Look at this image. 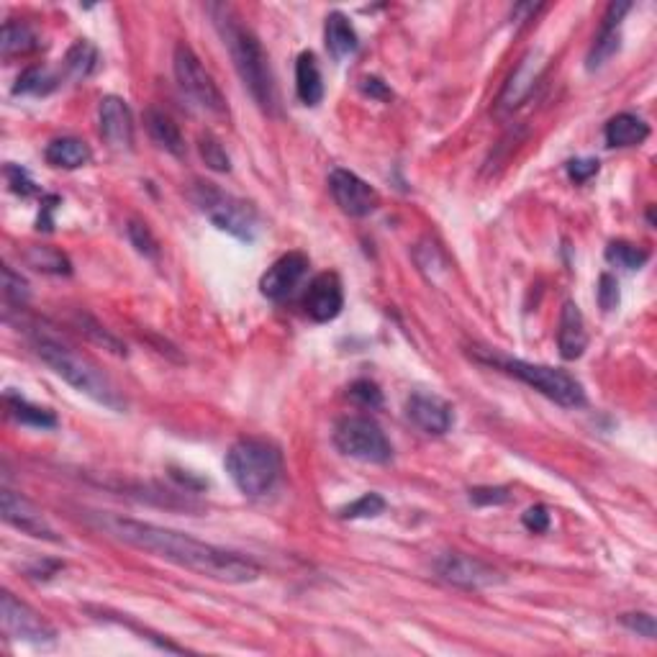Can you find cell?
Returning <instances> with one entry per match:
<instances>
[{
  "mask_svg": "<svg viewBox=\"0 0 657 657\" xmlns=\"http://www.w3.org/2000/svg\"><path fill=\"white\" fill-rule=\"evenodd\" d=\"M98 524L126 545L190 570V573L211 578V581L252 583L260 575V565L255 560H249L239 552L224 550V547L208 545V542L175 532V529L157 527L149 521L121 519V516H98Z\"/></svg>",
  "mask_w": 657,
  "mask_h": 657,
  "instance_id": "obj_1",
  "label": "cell"
},
{
  "mask_svg": "<svg viewBox=\"0 0 657 657\" xmlns=\"http://www.w3.org/2000/svg\"><path fill=\"white\" fill-rule=\"evenodd\" d=\"M211 13H214L216 29L221 31V39H224L226 49H229L234 70H237L239 80H242V85L247 88V93L252 95V101H255L267 116H278V85H275L270 60H267L260 39H257L247 26L239 24L226 6H214Z\"/></svg>",
  "mask_w": 657,
  "mask_h": 657,
  "instance_id": "obj_2",
  "label": "cell"
},
{
  "mask_svg": "<svg viewBox=\"0 0 657 657\" xmlns=\"http://www.w3.org/2000/svg\"><path fill=\"white\" fill-rule=\"evenodd\" d=\"M31 344H34V352L39 355V360L47 367H52L54 373L60 375L62 380H67L75 391L85 393V396L106 406V409L124 411L126 401L116 391V385L111 383V378L90 357L80 355L72 347L62 344L60 339L47 337V334H36Z\"/></svg>",
  "mask_w": 657,
  "mask_h": 657,
  "instance_id": "obj_3",
  "label": "cell"
},
{
  "mask_svg": "<svg viewBox=\"0 0 657 657\" xmlns=\"http://www.w3.org/2000/svg\"><path fill=\"white\" fill-rule=\"evenodd\" d=\"M226 473L249 498H260L280 478V452L265 439H239L226 452Z\"/></svg>",
  "mask_w": 657,
  "mask_h": 657,
  "instance_id": "obj_4",
  "label": "cell"
},
{
  "mask_svg": "<svg viewBox=\"0 0 657 657\" xmlns=\"http://www.w3.org/2000/svg\"><path fill=\"white\" fill-rule=\"evenodd\" d=\"M190 196H193L196 206L201 208V214H206V219L216 229L226 231V234L242 239V242H252L255 239L257 214L247 201L231 196V193H224L214 183H196Z\"/></svg>",
  "mask_w": 657,
  "mask_h": 657,
  "instance_id": "obj_5",
  "label": "cell"
},
{
  "mask_svg": "<svg viewBox=\"0 0 657 657\" xmlns=\"http://www.w3.org/2000/svg\"><path fill=\"white\" fill-rule=\"evenodd\" d=\"M491 365H498L509 375L519 378L521 383H527L529 388H534V391L542 393L545 398L555 401L557 406L578 409V406L586 403L583 385L578 383L573 375L565 373V370H557V367L547 365H532V362L524 360H506V357H491Z\"/></svg>",
  "mask_w": 657,
  "mask_h": 657,
  "instance_id": "obj_6",
  "label": "cell"
},
{
  "mask_svg": "<svg viewBox=\"0 0 657 657\" xmlns=\"http://www.w3.org/2000/svg\"><path fill=\"white\" fill-rule=\"evenodd\" d=\"M334 444L342 455L360 462L385 465L393 457V447L380 429V424L370 416H344L334 427Z\"/></svg>",
  "mask_w": 657,
  "mask_h": 657,
  "instance_id": "obj_7",
  "label": "cell"
},
{
  "mask_svg": "<svg viewBox=\"0 0 657 657\" xmlns=\"http://www.w3.org/2000/svg\"><path fill=\"white\" fill-rule=\"evenodd\" d=\"M172 67H175V77H178V85L190 101L196 103L198 108L208 113H216V116H224L226 113V101L221 95L219 85L214 83L211 72L203 67V62L198 60V54L188 47V44H178L175 47V57H172Z\"/></svg>",
  "mask_w": 657,
  "mask_h": 657,
  "instance_id": "obj_8",
  "label": "cell"
},
{
  "mask_svg": "<svg viewBox=\"0 0 657 657\" xmlns=\"http://www.w3.org/2000/svg\"><path fill=\"white\" fill-rule=\"evenodd\" d=\"M0 622L13 640L31 642V645H52L54 642V629L49 627L47 619L8 591L0 598Z\"/></svg>",
  "mask_w": 657,
  "mask_h": 657,
  "instance_id": "obj_9",
  "label": "cell"
},
{
  "mask_svg": "<svg viewBox=\"0 0 657 657\" xmlns=\"http://www.w3.org/2000/svg\"><path fill=\"white\" fill-rule=\"evenodd\" d=\"M437 573L442 575L444 581L452 583L465 591H480V588H491L504 583L501 573L491 568L488 563L478 560V557L460 555V552H450L437 560Z\"/></svg>",
  "mask_w": 657,
  "mask_h": 657,
  "instance_id": "obj_10",
  "label": "cell"
},
{
  "mask_svg": "<svg viewBox=\"0 0 657 657\" xmlns=\"http://www.w3.org/2000/svg\"><path fill=\"white\" fill-rule=\"evenodd\" d=\"M329 190H332V198L339 208H342L347 216H355V219H362V216H370L378 208L380 198L375 193V188L365 183L360 175L350 170H337L329 175Z\"/></svg>",
  "mask_w": 657,
  "mask_h": 657,
  "instance_id": "obj_11",
  "label": "cell"
},
{
  "mask_svg": "<svg viewBox=\"0 0 657 657\" xmlns=\"http://www.w3.org/2000/svg\"><path fill=\"white\" fill-rule=\"evenodd\" d=\"M0 511H3V519L11 527H16L18 532L29 534L34 539H44V542H60V534L54 532L47 516L36 509L29 498L21 496V493L3 488V493H0Z\"/></svg>",
  "mask_w": 657,
  "mask_h": 657,
  "instance_id": "obj_12",
  "label": "cell"
},
{
  "mask_svg": "<svg viewBox=\"0 0 657 657\" xmlns=\"http://www.w3.org/2000/svg\"><path fill=\"white\" fill-rule=\"evenodd\" d=\"M303 308L319 324L334 321L344 308V288L337 273H321L311 280L306 296H303Z\"/></svg>",
  "mask_w": 657,
  "mask_h": 657,
  "instance_id": "obj_13",
  "label": "cell"
},
{
  "mask_svg": "<svg viewBox=\"0 0 657 657\" xmlns=\"http://www.w3.org/2000/svg\"><path fill=\"white\" fill-rule=\"evenodd\" d=\"M98 124H101L103 142L111 149L129 152L134 147V119H131L126 101H121L116 95L103 98L101 108H98Z\"/></svg>",
  "mask_w": 657,
  "mask_h": 657,
  "instance_id": "obj_14",
  "label": "cell"
},
{
  "mask_svg": "<svg viewBox=\"0 0 657 657\" xmlns=\"http://www.w3.org/2000/svg\"><path fill=\"white\" fill-rule=\"evenodd\" d=\"M308 270V257L303 252H288L273 265L267 267V273L260 280L262 296L270 301H283L285 296H291L293 288L303 280Z\"/></svg>",
  "mask_w": 657,
  "mask_h": 657,
  "instance_id": "obj_15",
  "label": "cell"
},
{
  "mask_svg": "<svg viewBox=\"0 0 657 657\" xmlns=\"http://www.w3.org/2000/svg\"><path fill=\"white\" fill-rule=\"evenodd\" d=\"M406 416L421 432L434 434V437H442V434L450 432L452 421H455L452 419V409L442 398L424 396V393H414L406 401Z\"/></svg>",
  "mask_w": 657,
  "mask_h": 657,
  "instance_id": "obj_16",
  "label": "cell"
},
{
  "mask_svg": "<svg viewBox=\"0 0 657 657\" xmlns=\"http://www.w3.org/2000/svg\"><path fill=\"white\" fill-rule=\"evenodd\" d=\"M629 3H611L606 8L604 24H601V31L596 34L591 44V52H588V70H598L601 65L614 57L619 52V44H622V34H619V26H622V18L629 13Z\"/></svg>",
  "mask_w": 657,
  "mask_h": 657,
  "instance_id": "obj_17",
  "label": "cell"
},
{
  "mask_svg": "<svg viewBox=\"0 0 657 657\" xmlns=\"http://www.w3.org/2000/svg\"><path fill=\"white\" fill-rule=\"evenodd\" d=\"M588 347V332L586 319H583L581 308L568 301L560 311V326H557V350L563 360H578Z\"/></svg>",
  "mask_w": 657,
  "mask_h": 657,
  "instance_id": "obj_18",
  "label": "cell"
},
{
  "mask_svg": "<svg viewBox=\"0 0 657 657\" xmlns=\"http://www.w3.org/2000/svg\"><path fill=\"white\" fill-rule=\"evenodd\" d=\"M539 70H542L539 54H527V57L519 62V67H516L509 83H506L504 93L498 98V108H501V111H514V108H519L521 103L527 101L529 93H532L534 85H537Z\"/></svg>",
  "mask_w": 657,
  "mask_h": 657,
  "instance_id": "obj_19",
  "label": "cell"
},
{
  "mask_svg": "<svg viewBox=\"0 0 657 657\" xmlns=\"http://www.w3.org/2000/svg\"><path fill=\"white\" fill-rule=\"evenodd\" d=\"M144 124H147L149 137H152V142L157 144V147L165 149V152L172 154V157L183 160L185 139L183 134H180L178 124L172 121L170 113L160 111V108H149V111L144 113Z\"/></svg>",
  "mask_w": 657,
  "mask_h": 657,
  "instance_id": "obj_20",
  "label": "cell"
},
{
  "mask_svg": "<svg viewBox=\"0 0 657 657\" xmlns=\"http://www.w3.org/2000/svg\"><path fill=\"white\" fill-rule=\"evenodd\" d=\"M606 144L614 149L640 147L650 137V126L637 116V113H616L614 119L606 124Z\"/></svg>",
  "mask_w": 657,
  "mask_h": 657,
  "instance_id": "obj_21",
  "label": "cell"
},
{
  "mask_svg": "<svg viewBox=\"0 0 657 657\" xmlns=\"http://www.w3.org/2000/svg\"><path fill=\"white\" fill-rule=\"evenodd\" d=\"M44 160L52 167H60V170H77V167H85L93 160V152H90V147L83 139L60 137L47 144Z\"/></svg>",
  "mask_w": 657,
  "mask_h": 657,
  "instance_id": "obj_22",
  "label": "cell"
},
{
  "mask_svg": "<svg viewBox=\"0 0 657 657\" xmlns=\"http://www.w3.org/2000/svg\"><path fill=\"white\" fill-rule=\"evenodd\" d=\"M296 93L303 106H319L324 98V80H321L319 62L314 52H301L296 60Z\"/></svg>",
  "mask_w": 657,
  "mask_h": 657,
  "instance_id": "obj_23",
  "label": "cell"
},
{
  "mask_svg": "<svg viewBox=\"0 0 657 657\" xmlns=\"http://www.w3.org/2000/svg\"><path fill=\"white\" fill-rule=\"evenodd\" d=\"M324 36H326V49L332 52L334 60H344V57L355 54L357 44H360L355 26L350 24V18L344 16V13H329Z\"/></svg>",
  "mask_w": 657,
  "mask_h": 657,
  "instance_id": "obj_24",
  "label": "cell"
},
{
  "mask_svg": "<svg viewBox=\"0 0 657 657\" xmlns=\"http://www.w3.org/2000/svg\"><path fill=\"white\" fill-rule=\"evenodd\" d=\"M39 49V36L34 29L21 21H6L3 26V39H0V54L3 60H13V57H24Z\"/></svg>",
  "mask_w": 657,
  "mask_h": 657,
  "instance_id": "obj_25",
  "label": "cell"
},
{
  "mask_svg": "<svg viewBox=\"0 0 657 657\" xmlns=\"http://www.w3.org/2000/svg\"><path fill=\"white\" fill-rule=\"evenodd\" d=\"M6 406L8 414L18 421V424H24V427H34V429H54L57 427V416L52 414L49 409H42V406H34L26 398H18L13 393L6 396Z\"/></svg>",
  "mask_w": 657,
  "mask_h": 657,
  "instance_id": "obj_26",
  "label": "cell"
},
{
  "mask_svg": "<svg viewBox=\"0 0 657 657\" xmlns=\"http://www.w3.org/2000/svg\"><path fill=\"white\" fill-rule=\"evenodd\" d=\"M60 85V80L47 70V67H29V70L21 72L18 77L16 88L13 93L16 95H49L54 88Z\"/></svg>",
  "mask_w": 657,
  "mask_h": 657,
  "instance_id": "obj_27",
  "label": "cell"
},
{
  "mask_svg": "<svg viewBox=\"0 0 657 657\" xmlns=\"http://www.w3.org/2000/svg\"><path fill=\"white\" fill-rule=\"evenodd\" d=\"M26 262H29L34 270H42V273H49V275H70L72 273L70 260H67L62 252H57V249H52V247H31L29 252H26Z\"/></svg>",
  "mask_w": 657,
  "mask_h": 657,
  "instance_id": "obj_28",
  "label": "cell"
},
{
  "mask_svg": "<svg viewBox=\"0 0 657 657\" xmlns=\"http://www.w3.org/2000/svg\"><path fill=\"white\" fill-rule=\"evenodd\" d=\"M606 260H609L611 265L632 273V270H640V267L650 260V252H645V249L637 247V244L611 242L609 247H606Z\"/></svg>",
  "mask_w": 657,
  "mask_h": 657,
  "instance_id": "obj_29",
  "label": "cell"
},
{
  "mask_svg": "<svg viewBox=\"0 0 657 657\" xmlns=\"http://www.w3.org/2000/svg\"><path fill=\"white\" fill-rule=\"evenodd\" d=\"M95 65H98V52H95L93 44L88 42H77L65 57V70L70 72L75 80H85V77L95 70Z\"/></svg>",
  "mask_w": 657,
  "mask_h": 657,
  "instance_id": "obj_30",
  "label": "cell"
},
{
  "mask_svg": "<svg viewBox=\"0 0 657 657\" xmlns=\"http://www.w3.org/2000/svg\"><path fill=\"white\" fill-rule=\"evenodd\" d=\"M126 234H129V242L134 244L139 255L147 257V260H157V257H160V244H157L152 229H149L144 221L131 219L129 224H126Z\"/></svg>",
  "mask_w": 657,
  "mask_h": 657,
  "instance_id": "obj_31",
  "label": "cell"
},
{
  "mask_svg": "<svg viewBox=\"0 0 657 657\" xmlns=\"http://www.w3.org/2000/svg\"><path fill=\"white\" fill-rule=\"evenodd\" d=\"M385 511V498L378 496V493H365L357 501H352L350 506H344L339 509V516L342 519H373V516H380Z\"/></svg>",
  "mask_w": 657,
  "mask_h": 657,
  "instance_id": "obj_32",
  "label": "cell"
},
{
  "mask_svg": "<svg viewBox=\"0 0 657 657\" xmlns=\"http://www.w3.org/2000/svg\"><path fill=\"white\" fill-rule=\"evenodd\" d=\"M198 149H201L203 162H206L211 170H216V172H229L231 170L229 154H226V149L221 147V142L216 137H211V134H203L201 142H198Z\"/></svg>",
  "mask_w": 657,
  "mask_h": 657,
  "instance_id": "obj_33",
  "label": "cell"
},
{
  "mask_svg": "<svg viewBox=\"0 0 657 657\" xmlns=\"http://www.w3.org/2000/svg\"><path fill=\"white\" fill-rule=\"evenodd\" d=\"M80 332L88 334L93 342L103 344V350H111L116 352V355H126V347L119 342V339L113 337V334H108L106 329H103L101 324L95 319H90V316H80Z\"/></svg>",
  "mask_w": 657,
  "mask_h": 657,
  "instance_id": "obj_34",
  "label": "cell"
},
{
  "mask_svg": "<svg viewBox=\"0 0 657 657\" xmlns=\"http://www.w3.org/2000/svg\"><path fill=\"white\" fill-rule=\"evenodd\" d=\"M350 398L355 403H360L362 409H380L383 406V391L373 380H355L350 385Z\"/></svg>",
  "mask_w": 657,
  "mask_h": 657,
  "instance_id": "obj_35",
  "label": "cell"
},
{
  "mask_svg": "<svg viewBox=\"0 0 657 657\" xmlns=\"http://www.w3.org/2000/svg\"><path fill=\"white\" fill-rule=\"evenodd\" d=\"M3 296H6L8 303H16V306H24L31 296L29 283L21 275L13 273L11 267H3Z\"/></svg>",
  "mask_w": 657,
  "mask_h": 657,
  "instance_id": "obj_36",
  "label": "cell"
},
{
  "mask_svg": "<svg viewBox=\"0 0 657 657\" xmlns=\"http://www.w3.org/2000/svg\"><path fill=\"white\" fill-rule=\"evenodd\" d=\"M470 501L478 506H501V504H506V501H511V493H509V488H504V486L473 488V491H470Z\"/></svg>",
  "mask_w": 657,
  "mask_h": 657,
  "instance_id": "obj_37",
  "label": "cell"
},
{
  "mask_svg": "<svg viewBox=\"0 0 657 657\" xmlns=\"http://www.w3.org/2000/svg\"><path fill=\"white\" fill-rule=\"evenodd\" d=\"M598 306L604 308L606 314L619 306V283H616L614 275L606 273L598 280Z\"/></svg>",
  "mask_w": 657,
  "mask_h": 657,
  "instance_id": "obj_38",
  "label": "cell"
},
{
  "mask_svg": "<svg viewBox=\"0 0 657 657\" xmlns=\"http://www.w3.org/2000/svg\"><path fill=\"white\" fill-rule=\"evenodd\" d=\"M521 524L534 534L547 532V529H550V509L542 504L529 506V509L524 511V516H521Z\"/></svg>",
  "mask_w": 657,
  "mask_h": 657,
  "instance_id": "obj_39",
  "label": "cell"
},
{
  "mask_svg": "<svg viewBox=\"0 0 657 657\" xmlns=\"http://www.w3.org/2000/svg\"><path fill=\"white\" fill-rule=\"evenodd\" d=\"M622 624L627 629H632V632H637V634H642V637H647V640H655V634H657L655 616L645 614V611H640V614H624L622 616Z\"/></svg>",
  "mask_w": 657,
  "mask_h": 657,
  "instance_id": "obj_40",
  "label": "cell"
},
{
  "mask_svg": "<svg viewBox=\"0 0 657 657\" xmlns=\"http://www.w3.org/2000/svg\"><path fill=\"white\" fill-rule=\"evenodd\" d=\"M6 175H8V183H11V190L13 193H18V196H31V193H36V185L34 180L29 178V172L21 170V167H13L8 165L6 167Z\"/></svg>",
  "mask_w": 657,
  "mask_h": 657,
  "instance_id": "obj_41",
  "label": "cell"
},
{
  "mask_svg": "<svg viewBox=\"0 0 657 657\" xmlns=\"http://www.w3.org/2000/svg\"><path fill=\"white\" fill-rule=\"evenodd\" d=\"M596 172H598V160H593V157H583V160L568 162V175L573 183H588Z\"/></svg>",
  "mask_w": 657,
  "mask_h": 657,
  "instance_id": "obj_42",
  "label": "cell"
},
{
  "mask_svg": "<svg viewBox=\"0 0 657 657\" xmlns=\"http://www.w3.org/2000/svg\"><path fill=\"white\" fill-rule=\"evenodd\" d=\"M362 90H365L367 95H373V98H380V101H391V90L385 88V83L378 80V77H365V80H362Z\"/></svg>",
  "mask_w": 657,
  "mask_h": 657,
  "instance_id": "obj_43",
  "label": "cell"
}]
</instances>
